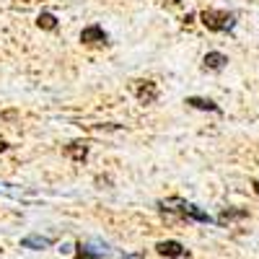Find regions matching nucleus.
<instances>
[{
  "label": "nucleus",
  "instance_id": "obj_5",
  "mask_svg": "<svg viewBox=\"0 0 259 259\" xmlns=\"http://www.w3.org/2000/svg\"><path fill=\"white\" fill-rule=\"evenodd\" d=\"M226 65H228V57H226L223 52H207L205 60H202V68H205V70H215V73L223 70Z\"/></svg>",
  "mask_w": 259,
  "mask_h": 259
},
{
  "label": "nucleus",
  "instance_id": "obj_13",
  "mask_svg": "<svg viewBox=\"0 0 259 259\" xmlns=\"http://www.w3.org/2000/svg\"><path fill=\"white\" fill-rule=\"evenodd\" d=\"M8 148V143H3V140H0V150H6Z\"/></svg>",
  "mask_w": 259,
  "mask_h": 259
},
{
  "label": "nucleus",
  "instance_id": "obj_6",
  "mask_svg": "<svg viewBox=\"0 0 259 259\" xmlns=\"http://www.w3.org/2000/svg\"><path fill=\"white\" fill-rule=\"evenodd\" d=\"M189 106H194V109H202V112H215V114H221V106L210 101V99H202V96H189L187 99Z\"/></svg>",
  "mask_w": 259,
  "mask_h": 259
},
{
  "label": "nucleus",
  "instance_id": "obj_4",
  "mask_svg": "<svg viewBox=\"0 0 259 259\" xmlns=\"http://www.w3.org/2000/svg\"><path fill=\"white\" fill-rule=\"evenodd\" d=\"M244 218H249V210H241V207H226L218 218H215V223L218 226H228V223H233V221H244Z\"/></svg>",
  "mask_w": 259,
  "mask_h": 259
},
{
  "label": "nucleus",
  "instance_id": "obj_2",
  "mask_svg": "<svg viewBox=\"0 0 259 259\" xmlns=\"http://www.w3.org/2000/svg\"><path fill=\"white\" fill-rule=\"evenodd\" d=\"M156 251L166 259H184L187 256V249L179 244V241H158L156 244Z\"/></svg>",
  "mask_w": 259,
  "mask_h": 259
},
{
  "label": "nucleus",
  "instance_id": "obj_14",
  "mask_svg": "<svg viewBox=\"0 0 259 259\" xmlns=\"http://www.w3.org/2000/svg\"><path fill=\"white\" fill-rule=\"evenodd\" d=\"M171 3H182V0H171Z\"/></svg>",
  "mask_w": 259,
  "mask_h": 259
},
{
  "label": "nucleus",
  "instance_id": "obj_7",
  "mask_svg": "<svg viewBox=\"0 0 259 259\" xmlns=\"http://www.w3.org/2000/svg\"><path fill=\"white\" fill-rule=\"evenodd\" d=\"M138 99H140V104H153L156 99H158V89H156V83H150V80H145L140 89H138Z\"/></svg>",
  "mask_w": 259,
  "mask_h": 259
},
{
  "label": "nucleus",
  "instance_id": "obj_1",
  "mask_svg": "<svg viewBox=\"0 0 259 259\" xmlns=\"http://www.w3.org/2000/svg\"><path fill=\"white\" fill-rule=\"evenodd\" d=\"M200 18H202V26H205L207 31H228V29H233V21H236L233 13L212 11V8H205V11L200 13Z\"/></svg>",
  "mask_w": 259,
  "mask_h": 259
},
{
  "label": "nucleus",
  "instance_id": "obj_10",
  "mask_svg": "<svg viewBox=\"0 0 259 259\" xmlns=\"http://www.w3.org/2000/svg\"><path fill=\"white\" fill-rule=\"evenodd\" d=\"M36 24H39L41 29H47V31H55V29H57V18H55L52 13H39Z\"/></svg>",
  "mask_w": 259,
  "mask_h": 259
},
{
  "label": "nucleus",
  "instance_id": "obj_3",
  "mask_svg": "<svg viewBox=\"0 0 259 259\" xmlns=\"http://www.w3.org/2000/svg\"><path fill=\"white\" fill-rule=\"evenodd\" d=\"M80 41L89 47H99V45H106V31L101 26H85L80 31Z\"/></svg>",
  "mask_w": 259,
  "mask_h": 259
},
{
  "label": "nucleus",
  "instance_id": "obj_8",
  "mask_svg": "<svg viewBox=\"0 0 259 259\" xmlns=\"http://www.w3.org/2000/svg\"><path fill=\"white\" fill-rule=\"evenodd\" d=\"M55 239H50V236H26V239H21V246L24 249H47L52 246Z\"/></svg>",
  "mask_w": 259,
  "mask_h": 259
},
{
  "label": "nucleus",
  "instance_id": "obj_12",
  "mask_svg": "<svg viewBox=\"0 0 259 259\" xmlns=\"http://www.w3.org/2000/svg\"><path fill=\"white\" fill-rule=\"evenodd\" d=\"M251 189H254V194H259V179H256V182L251 184Z\"/></svg>",
  "mask_w": 259,
  "mask_h": 259
},
{
  "label": "nucleus",
  "instance_id": "obj_11",
  "mask_svg": "<svg viewBox=\"0 0 259 259\" xmlns=\"http://www.w3.org/2000/svg\"><path fill=\"white\" fill-rule=\"evenodd\" d=\"M78 259H96V254H91L85 246H78Z\"/></svg>",
  "mask_w": 259,
  "mask_h": 259
},
{
  "label": "nucleus",
  "instance_id": "obj_9",
  "mask_svg": "<svg viewBox=\"0 0 259 259\" xmlns=\"http://www.w3.org/2000/svg\"><path fill=\"white\" fill-rule=\"evenodd\" d=\"M68 156H70L73 161H85V156H89V143H83V140L70 143V145H68Z\"/></svg>",
  "mask_w": 259,
  "mask_h": 259
}]
</instances>
